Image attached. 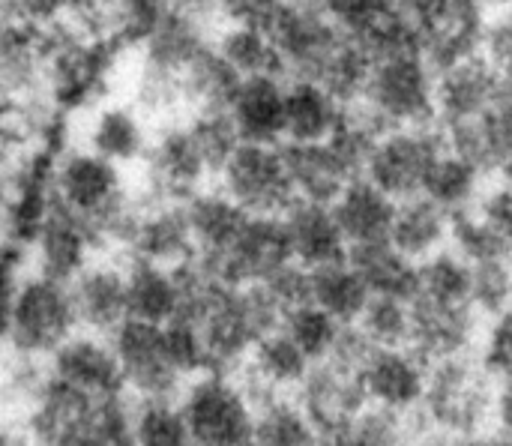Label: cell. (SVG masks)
Instances as JSON below:
<instances>
[{"instance_id": "obj_1", "label": "cell", "mask_w": 512, "mask_h": 446, "mask_svg": "<svg viewBox=\"0 0 512 446\" xmlns=\"http://www.w3.org/2000/svg\"><path fill=\"white\" fill-rule=\"evenodd\" d=\"M498 384L480 366L477 354L450 357L429 366L426 396L420 405L429 429L444 435H480L492 429Z\"/></svg>"}, {"instance_id": "obj_2", "label": "cell", "mask_w": 512, "mask_h": 446, "mask_svg": "<svg viewBox=\"0 0 512 446\" xmlns=\"http://www.w3.org/2000/svg\"><path fill=\"white\" fill-rule=\"evenodd\" d=\"M435 75L438 72L420 51L381 57L372 63L357 102H363L387 129L435 126Z\"/></svg>"}, {"instance_id": "obj_3", "label": "cell", "mask_w": 512, "mask_h": 446, "mask_svg": "<svg viewBox=\"0 0 512 446\" xmlns=\"http://www.w3.org/2000/svg\"><path fill=\"white\" fill-rule=\"evenodd\" d=\"M78 318L72 309L69 285L30 276L24 279L6 306V336L21 357H51L72 333Z\"/></svg>"}, {"instance_id": "obj_4", "label": "cell", "mask_w": 512, "mask_h": 446, "mask_svg": "<svg viewBox=\"0 0 512 446\" xmlns=\"http://www.w3.org/2000/svg\"><path fill=\"white\" fill-rule=\"evenodd\" d=\"M417 51L438 72L480 54L489 9L480 0H402Z\"/></svg>"}, {"instance_id": "obj_5", "label": "cell", "mask_w": 512, "mask_h": 446, "mask_svg": "<svg viewBox=\"0 0 512 446\" xmlns=\"http://www.w3.org/2000/svg\"><path fill=\"white\" fill-rule=\"evenodd\" d=\"M177 405L186 417L195 446H240L252 438L255 408L234 375H195L180 390Z\"/></svg>"}, {"instance_id": "obj_6", "label": "cell", "mask_w": 512, "mask_h": 446, "mask_svg": "<svg viewBox=\"0 0 512 446\" xmlns=\"http://www.w3.org/2000/svg\"><path fill=\"white\" fill-rule=\"evenodd\" d=\"M447 150L441 126H405L387 129L366 159L363 177L375 183L393 201L423 195L432 165Z\"/></svg>"}, {"instance_id": "obj_7", "label": "cell", "mask_w": 512, "mask_h": 446, "mask_svg": "<svg viewBox=\"0 0 512 446\" xmlns=\"http://www.w3.org/2000/svg\"><path fill=\"white\" fill-rule=\"evenodd\" d=\"M216 180L219 189L249 216H282L297 201L279 144L243 141L228 156Z\"/></svg>"}, {"instance_id": "obj_8", "label": "cell", "mask_w": 512, "mask_h": 446, "mask_svg": "<svg viewBox=\"0 0 512 446\" xmlns=\"http://www.w3.org/2000/svg\"><path fill=\"white\" fill-rule=\"evenodd\" d=\"M111 348L117 354L126 393L132 399H171L177 402L186 378L171 366L162 327L147 321H123L111 336Z\"/></svg>"}, {"instance_id": "obj_9", "label": "cell", "mask_w": 512, "mask_h": 446, "mask_svg": "<svg viewBox=\"0 0 512 446\" xmlns=\"http://www.w3.org/2000/svg\"><path fill=\"white\" fill-rule=\"evenodd\" d=\"M294 399L309 414L321 438L348 432L357 423V417L369 408L363 375L336 360L312 363L306 378L294 390Z\"/></svg>"}, {"instance_id": "obj_10", "label": "cell", "mask_w": 512, "mask_h": 446, "mask_svg": "<svg viewBox=\"0 0 512 446\" xmlns=\"http://www.w3.org/2000/svg\"><path fill=\"white\" fill-rule=\"evenodd\" d=\"M54 201L90 228L123 201L120 168L93 150H69L54 168Z\"/></svg>"}, {"instance_id": "obj_11", "label": "cell", "mask_w": 512, "mask_h": 446, "mask_svg": "<svg viewBox=\"0 0 512 446\" xmlns=\"http://www.w3.org/2000/svg\"><path fill=\"white\" fill-rule=\"evenodd\" d=\"M450 153L474 165L486 177H501L512 162V78L486 111L441 126Z\"/></svg>"}, {"instance_id": "obj_12", "label": "cell", "mask_w": 512, "mask_h": 446, "mask_svg": "<svg viewBox=\"0 0 512 446\" xmlns=\"http://www.w3.org/2000/svg\"><path fill=\"white\" fill-rule=\"evenodd\" d=\"M48 378L66 384L75 393L90 399H117L129 396L123 384V372L108 336L75 330L51 357H48Z\"/></svg>"}, {"instance_id": "obj_13", "label": "cell", "mask_w": 512, "mask_h": 446, "mask_svg": "<svg viewBox=\"0 0 512 446\" xmlns=\"http://www.w3.org/2000/svg\"><path fill=\"white\" fill-rule=\"evenodd\" d=\"M483 318L471 309V303H441L429 297L411 300V351H417L429 366L474 354Z\"/></svg>"}, {"instance_id": "obj_14", "label": "cell", "mask_w": 512, "mask_h": 446, "mask_svg": "<svg viewBox=\"0 0 512 446\" xmlns=\"http://www.w3.org/2000/svg\"><path fill=\"white\" fill-rule=\"evenodd\" d=\"M360 375L369 405L414 414L426 396L429 363L411 348H378Z\"/></svg>"}, {"instance_id": "obj_15", "label": "cell", "mask_w": 512, "mask_h": 446, "mask_svg": "<svg viewBox=\"0 0 512 446\" xmlns=\"http://www.w3.org/2000/svg\"><path fill=\"white\" fill-rule=\"evenodd\" d=\"M507 84V75H501L483 54L465 57L453 66L438 69L435 75V111L438 126L459 123L465 117H474L495 105Z\"/></svg>"}, {"instance_id": "obj_16", "label": "cell", "mask_w": 512, "mask_h": 446, "mask_svg": "<svg viewBox=\"0 0 512 446\" xmlns=\"http://www.w3.org/2000/svg\"><path fill=\"white\" fill-rule=\"evenodd\" d=\"M72 309L78 318V330L111 336L123 321H129L126 303V267L96 261L87 264L69 282Z\"/></svg>"}, {"instance_id": "obj_17", "label": "cell", "mask_w": 512, "mask_h": 446, "mask_svg": "<svg viewBox=\"0 0 512 446\" xmlns=\"http://www.w3.org/2000/svg\"><path fill=\"white\" fill-rule=\"evenodd\" d=\"M144 159L159 201H186L192 192L204 189V180L210 177L204 156L186 126L165 129L156 141H150Z\"/></svg>"}, {"instance_id": "obj_18", "label": "cell", "mask_w": 512, "mask_h": 446, "mask_svg": "<svg viewBox=\"0 0 512 446\" xmlns=\"http://www.w3.org/2000/svg\"><path fill=\"white\" fill-rule=\"evenodd\" d=\"M129 252L138 261H150L168 270H177L195 258L192 231L183 213V201H156L141 210L135 231L129 237Z\"/></svg>"}, {"instance_id": "obj_19", "label": "cell", "mask_w": 512, "mask_h": 446, "mask_svg": "<svg viewBox=\"0 0 512 446\" xmlns=\"http://www.w3.org/2000/svg\"><path fill=\"white\" fill-rule=\"evenodd\" d=\"M279 150H282L297 201L330 207L342 195V189L357 177L330 141H315V144L282 141Z\"/></svg>"}, {"instance_id": "obj_20", "label": "cell", "mask_w": 512, "mask_h": 446, "mask_svg": "<svg viewBox=\"0 0 512 446\" xmlns=\"http://www.w3.org/2000/svg\"><path fill=\"white\" fill-rule=\"evenodd\" d=\"M90 249L84 222L54 201L36 231V276L69 285L90 264Z\"/></svg>"}, {"instance_id": "obj_21", "label": "cell", "mask_w": 512, "mask_h": 446, "mask_svg": "<svg viewBox=\"0 0 512 446\" xmlns=\"http://www.w3.org/2000/svg\"><path fill=\"white\" fill-rule=\"evenodd\" d=\"M285 84L282 78L255 75L243 78L228 114L246 144H282L285 141Z\"/></svg>"}, {"instance_id": "obj_22", "label": "cell", "mask_w": 512, "mask_h": 446, "mask_svg": "<svg viewBox=\"0 0 512 446\" xmlns=\"http://www.w3.org/2000/svg\"><path fill=\"white\" fill-rule=\"evenodd\" d=\"M282 222L291 243V255L300 267L315 270L348 258V240L339 231V222L327 204L294 201L282 213Z\"/></svg>"}, {"instance_id": "obj_23", "label": "cell", "mask_w": 512, "mask_h": 446, "mask_svg": "<svg viewBox=\"0 0 512 446\" xmlns=\"http://www.w3.org/2000/svg\"><path fill=\"white\" fill-rule=\"evenodd\" d=\"M339 231L351 246H363V243H381L390 240V228H393V216H396V201L390 195H384L375 183H369L366 177H354L342 195L330 204Z\"/></svg>"}, {"instance_id": "obj_24", "label": "cell", "mask_w": 512, "mask_h": 446, "mask_svg": "<svg viewBox=\"0 0 512 446\" xmlns=\"http://www.w3.org/2000/svg\"><path fill=\"white\" fill-rule=\"evenodd\" d=\"M450 225L453 216L429 201L426 195H414L396 201V216L390 228V243L411 261H426L429 255L450 246Z\"/></svg>"}, {"instance_id": "obj_25", "label": "cell", "mask_w": 512, "mask_h": 446, "mask_svg": "<svg viewBox=\"0 0 512 446\" xmlns=\"http://www.w3.org/2000/svg\"><path fill=\"white\" fill-rule=\"evenodd\" d=\"M348 264L360 273L372 297H390L411 303L420 288L417 261L405 258L390 240L363 243L348 249Z\"/></svg>"}, {"instance_id": "obj_26", "label": "cell", "mask_w": 512, "mask_h": 446, "mask_svg": "<svg viewBox=\"0 0 512 446\" xmlns=\"http://www.w3.org/2000/svg\"><path fill=\"white\" fill-rule=\"evenodd\" d=\"M192 231L195 255H222L240 234L249 213H243L222 189H198L183 201Z\"/></svg>"}, {"instance_id": "obj_27", "label": "cell", "mask_w": 512, "mask_h": 446, "mask_svg": "<svg viewBox=\"0 0 512 446\" xmlns=\"http://www.w3.org/2000/svg\"><path fill=\"white\" fill-rule=\"evenodd\" d=\"M342 102L330 96L324 87L312 81H288L285 84V141L291 144H315L327 141L339 120Z\"/></svg>"}, {"instance_id": "obj_28", "label": "cell", "mask_w": 512, "mask_h": 446, "mask_svg": "<svg viewBox=\"0 0 512 446\" xmlns=\"http://www.w3.org/2000/svg\"><path fill=\"white\" fill-rule=\"evenodd\" d=\"M126 303H129V318L165 327L168 321L177 318L180 309L177 270L132 258L126 267Z\"/></svg>"}, {"instance_id": "obj_29", "label": "cell", "mask_w": 512, "mask_h": 446, "mask_svg": "<svg viewBox=\"0 0 512 446\" xmlns=\"http://www.w3.org/2000/svg\"><path fill=\"white\" fill-rule=\"evenodd\" d=\"M147 147H150V135L144 120L126 105L102 108L87 129V150L99 153L117 168L138 162L147 153Z\"/></svg>"}, {"instance_id": "obj_30", "label": "cell", "mask_w": 512, "mask_h": 446, "mask_svg": "<svg viewBox=\"0 0 512 446\" xmlns=\"http://www.w3.org/2000/svg\"><path fill=\"white\" fill-rule=\"evenodd\" d=\"M309 282H312V303L318 309H324L342 327L357 324L360 315L366 312L369 300H372L366 282L348 264V258L309 270Z\"/></svg>"}, {"instance_id": "obj_31", "label": "cell", "mask_w": 512, "mask_h": 446, "mask_svg": "<svg viewBox=\"0 0 512 446\" xmlns=\"http://www.w3.org/2000/svg\"><path fill=\"white\" fill-rule=\"evenodd\" d=\"M213 48L240 78L270 75V78H282L285 81V63H282L270 33L261 30V27L225 24L216 33Z\"/></svg>"}, {"instance_id": "obj_32", "label": "cell", "mask_w": 512, "mask_h": 446, "mask_svg": "<svg viewBox=\"0 0 512 446\" xmlns=\"http://www.w3.org/2000/svg\"><path fill=\"white\" fill-rule=\"evenodd\" d=\"M486 180L489 177L480 174L474 165H468L456 153L444 150L441 159L429 171V180L423 186V195L429 201H435L438 207H444L450 216H459V213H468V210L477 207L480 195L489 186Z\"/></svg>"}, {"instance_id": "obj_33", "label": "cell", "mask_w": 512, "mask_h": 446, "mask_svg": "<svg viewBox=\"0 0 512 446\" xmlns=\"http://www.w3.org/2000/svg\"><path fill=\"white\" fill-rule=\"evenodd\" d=\"M252 438L261 446H324L321 432L294 396H273L255 408Z\"/></svg>"}, {"instance_id": "obj_34", "label": "cell", "mask_w": 512, "mask_h": 446, "mask_svg": "<svg viewBox=\"0 0 512 446\" xmlns=\"http://www.w3.org/2000/svg\"><path fill=\"white\" fill-rule=\"evenodd\" d=\"M132 446H195L180 405L171 399H132Z\"/></svg>"}, {"instance_id": "obj_35", "label": "cell", "mask_w": 512, "mask_h": 446, "mask_svg": "<svg viewBox=\"0 0 512 446\" xmlns=\"http://www.w3.org/2000/svg\"><path fill=\"white\" fill-rule=\"evenodd\" d=\"M420 288L417 297L441 300V303H468L471 291V264L456 255L450 246L429 255L426 261L417 264Z\"/></svg>"}, {"instance_id": "obj_36", "label": "cell", "mask_w": 512, "mask_h": 446, "mask_svg": "<svg viewBox=\"0 0 512 446\" xmlns=\"http://www.w3.org/2000/svg\"><path fill=\"white\" fill-rule=\"evenodd\" d=\"M279 333H285L309 363H321L330 357L339 333H342V324H336L324 309H318L315 303H306V306H297L291 312H285L282 324H279Z\"/></svg>"}, {"instance_id": "obj_37", "label": "cell", "mask_w": 512, "mask_h": 446, "mask_svg": "<svg viewBox=\"0 0 512 446\" xmlns=\"http://www.w3.org/2000/svg\"><path fill=\"white\" fill-rule=\"evenodd\" d=\"M351 432L366 446H417L420 438L429 432V423L423 420L420 411L402 414V411H387V408L369 405L357 417Z\"/></svg>"}, {"instance_id": "obj_38", "label": "cell", "mask_w": 512, "mask_h": 446, "mask_svg": "<svg viewBox=\"0 0 512 446\" xmlns=\"http://www.w3.org/2000/svg\"><path fill=\"white\" fill-rule=\"evenodd\" d=\"M450 249L456 255H462L471 267L474 264H489V261H510L512 258L510 243L477 210L453 216Z\"/></svg>"}, {"instance_id": "obj_39", "label": "cell", "mask_w": 512, "mask_h": 446, "mask_svg": "<svg viewBox=\"0 0 512 446\" xmlns=\"http://www.w3.org/2000/svg\"><path fill=\"white\" fill-rule=\"evenodd\" d=\"M186 129H189L192 141L198 144L210 177H216L222 171V165L228 162V156L243 144L228 108H201L186 123Z\"/></svg>"}, {"instance_id": "obj_40", "label": "cell", "mask_w": 512, "mask_h": 446, "mask_svg": "<svg viewBox=\"0 0 512 446\" xmlns=\"http://www.w3.org/2000/svg\"><path fill=\"white\" fill-rule=\"evenodd\" d=\"M357 327L375 348H408L411 345V303L372 297Z\"/></svg>"}, {"instance_id": "obj_41", "label": "cell", "mask_w": 512, "mask_h": 446, "mask_svg": "<svg viewBox=\"0 0 512 446\" xmlns=\"http://www.w3.org/2000/svg\"><path fill=\"white\" fill-rule=\"evenodd\" d=\"M468 303L483 321L512 309V258L471 267Z\"/></svg>"}, {"instance_id": "obj_42", "label": "cell", "mask_w": 512, "mask_h": 446, "mask_svg": "<svg viewBox=\"0 0 512 446\" xmlns=\"http://www.w3.org/2000/svg\"><path fill=\"white\" fill-rule=\"evenodd\" d=\"M318 6L336 27H342L354 39L366 36L402 9L399 0H318Z\"/></svg>"}, {"instance_id": "obj_43", "label": "cell", "mask_w": 512, "mask_h": 446, "mask_svg": "<svg viewBox=\"0 0 512 446\" xmlns=\"http://www.w3.org/2000/svg\"><path fill=\"white\" fill-rule=\"evenodd\" d=\"M162 339H165V351H168L171 366L186 381H192L195 375L210 372L207 345H204V336H201V330L195 324H189V321H168L162 327Z\"/></svg>"}, {"instance_id": "obj_44", "label": "cell", "mask_w": 512, "mask_h": 446, "mask_svg": "<svg viewBox=\"0 0 512 446\" xmlns=\"http://www.w3.org/2000/svg\"><path fill=\"white\" fill-rule=\"evenodd\" d=\"M474 354L495 384L512 381V309L483 324Z\"/></svg>"}, {"instance_id": "obj_45", "label": "cell", "mask_w": 512, "mask_h": 446, "mask_svg": "<svg viewBox=\"0 0 512 446\" xmlns=\"http://www.w3.org/2000/svg\"><path fill=\"white\" fill-rule=\"evenodd\" d=\"M480 54H483L501 75L512 78V0L504 9L492 12L489 27H486V36H483Z\"/></svg>"}, {"instance_id": "obj_46", "label": "cell", "mask_w": 512, "mask_h": 446, "mask_svg": "<svg viewBox=\"0 0 512 446\" xmlns=\"http://www.w3.org/2000/svg\"><path fill=\"white\" fill-rule=\"evenodd\" d=\"M474 210L512 246V186L507 180L486 186Z\"/></svg>"}, {"instance_id": "obj_47", "label": "cell", "mask_w": 512, "mask_h": 446, "mask_svg": "<svg viewBox=\"0 0 512 446\" xmlns=\"http://www.w3.org/2000/svg\"><path fill=\"white\" fill-rule=\"evenodd\" d=\"M219 12L228 18V24H249L267 30L276 18L282 0H216Z\"/></svg>"}, {"instance_id": "obj_48", "label": "cell", "mask_w": 512, "mask_h": 446, "mask_svg": "<svg viewBox=\"0 0 512 446\" xmlns=\"http://www.w3.org/2000/svg\"><path fill=\"white\" fill-rule=\"evenodd\" d=\"M492 432L512 444V381L498 384L495 411H492Z\"/></svg>"}, {"instance_id": "obj_49", "label": "cell", "mask_w": 512, "mask_h": 446, "mask_svg": "<svg viewBox=\"0 0 512 446\" xmlns=\"http://www.w3.org/2000/svg\"><path fill=\"white\" fill-rule=\"evenodd\" d=\"M501 180H507V183H510V186H512V162H510V165H507V168H504Z\"/></svg>"}, {"instance_id": "obj_50", "label": "cell", "mask_w": 512, "mask_h": 446, "mask_svg": "<svg viewBox=\"0 0 512 446\" xmlns=\"http://www.w3.org/2000/svg\"><path fill=\"white\" fill-rule=\"evenodd\" d=\"M282 3H297V6H303V3H318V0H282Z\"/></svg>"}, {"instance_id": "obj_51", "label": "cell", "mask_w": 512, "mask_h": 446, "mask_svg": "<svg viewBox=\"0 0 512 446\" xmlns=\"http://www.w3.org/2000/svg\"><path fill=\"white\" fill-rule=\"evenodd\" d=\"M240 446H261V444H258L255 438H249V441H243V444H240Z\"/></svg>"}, {"instance_id": "obj_52", "label": "cell", "mask_w": 512, "mask_h": 446, "mask_svg": "<svg viewBox=\"0 0 512 446\" xmlns=\"http://www.w3.org/2000/svg\"><path fill=\"white\" fill-rule=\"evenodd\" d=\"M108 446H132V444H108Z\"/></svg>"}, {"instance_id": "obj_53", "label": "cell", "mask_w": 512, "mask_h": 446, "mask_svg": "<svg viewBox=\"0 0 512 446\" xmlns=\"http://www.w3.org/2000/svg\"><path fill=\"white\" fill-rule=\"evenodd\" d=\"M399 3H402V0H399Z\"/></svg>"}]
</instances>
